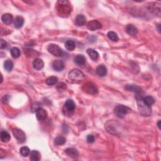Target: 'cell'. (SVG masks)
Returning <instances> with one entry per match:
<instances>
[{
    "label": "cell",
    "mask_w": 161,
    "mask_h": 161,
    "mask_svg": "<svg viewBox=\"0 0 161 161\" xmlns=\"http://www.w3.org/2000/svg\"><path fill=\"white\" fill-rule=\"evenodd\" d=\"M135 98L137 100L138 108L140 113L144 117H148L151 114V108L148 107V106L145 104L143 101L142 97L140 95V94H136Z\"/></svg>",
    "instance_id": "obj_1"
},
{
    "label": "cell",
    "mask_w": 161,
    "mask_h": 161,
    "mask_svg": "<svg viewBox=\"0 0 161 161\" xmlns=\"http://www.w3.org/2000/svg\"><path fill=\"white\" fill-rule=\"evenodd\" d=\"M76 105L73 100L68 99L62 108V113L66 117H71L74 114Z\"/></svg>",
    "instance_id": "obj_2"
},
{
    "label": "cell",
    "mask_w": 161,
    "mask_h": 161,
    "mask_svg": "<svg viewBox=\"0 0 161 161\" xmlns=\"http://www.w3.org/2000/svg\"><path fill=\"white\" fill-rule=\"evenodd\" d=\"M132 110L130 108L127 107L126 106L124 105H117L116 107L115 108L114 113L116 115L117 117L120 118H123L126 116L127 115L131 113Z\"/></svg>",
    "instance_id": "obj_3"
},
{
    "label": "cell",
    "mask_w": 161,
    "mask_h": 161,
    "mask_svg": "<svg viewBox=\"0 0 161 161\" xmlns=\"http://www.w3.org/2000/svg\"><path fill=\"white\" fill-rule=\"evenodd\" d=\"M68 77L72 81H82L85 78L84 74L79 69H73L69 72Z\"/></svg>",
    "instance_id": "obj_4"
},
{
    "label": "cell",
    "mask_w": 161,
    "mask_h": 161,
    "mask_svg": "<svg viewBox=\"0 0 161 161\" xmlns=\"http://www.w3.org/2000/svg\"><path fill=\"white\" fill-rule=\"evenodd\" d=\"M47 50L50 54L57 57L62 56L63 54V50L62 48L56 44H50L48 46Z\"/></svg>",
    "instance_id": "obj_5"
},
{
    "label": "cell",
    "mask_w": 161,
    "mask_h": 161,
    "mask_svg": "<svg viewBox=\"0 0 161 161\" xmlns=\"http://www.w3.org/2000/svg\"><path fill=\"white\" fill-rule=\"evenodd\" d=\"M15 138H16L17 141L20 144H23L26 140V135L23 130L19 129H15L13 131Z\"/></svg>",
    "instance_id": "obj_6"
},
{
    "label": "cell",
    "mask_w": 161,
    "mask_h": 161,
    "mask_svg": "<svg viewBox=\"0 0 161 161\" xmlns=\"http://www.w3.org/2000/svg\"><path fill=\"white\" fill-rule=\"evenodd\" d=\"M102 28V25L98 20L91 21L87 23V28L91 30V31H95L97 30H99Z\"/></svg>",
    "instance_id": "obj_7"
},
{
    "label": "cell",
    "mask_w": 161,
    "mask_h": 161,
    "mask_svg": "<svg viewBox=\"0 0 161 161\" xmlns=\"http://www.w3.org/2000/svg\"><path fill=\"white\" fill-rule=\"evenodd\" d=\"M83 89L85 92L89 94H96L98 93V90L95 85L93 84L92 83H87L84 85Z\"/></svg>",
    "instance_id": "obj_8"
},
{
    "label": "cell",
    "mask_w": 161,
    "mask_h": 161,
    "mask_svg": "<svg viewBox=\"0 0 161 161\" xmlns=\"http://www.w3.org/2000/svg\"><path fill=\"white\" fill-rule=\"evenodd\" d=\"M52 67L53 69L55 70V71L57 72H60L62 71V70L64 69L65 64L64 62L61 60H54L52 64Z\"/></svg>",
    "instance_id": "obj_9"
},
{
    "label": "cell",
    "mask_w": 161,
    "mask_h": 161,
    "mask_svg": "<svg viewBox=\"0 0 161 161\" xmlns=\"http://www.w3.org/2000/svg\"><path fill=\"white\" fill-rule=\"evenodd\" d=\"M36 117L40 121H43L45 120L47 117V113L46 111L44 109L40 108L36 111Z\"/></svg>",
    "instance_id": "obj_10"
},
{
    "label": "cell",
    "mask_w": 161,
    "mask_h": 161,
    "mask_svg": "<svg viewBox=\"0 0 161 161\" xmlns=\"http://www.w3.org/2000/svg\"><path fill=\"white\" fill-rule=\"evenodd\" d=\"M86 23V19L83 15H78L75 19L76 25L79 27L83 26Z\"/></svg>",
    "instance_id": "obj_11"
},
{
    "label": "cell",
    "mask_w": 161,
    "mask_h": 161,
    "mask_svg": "<svg viewBox=\"0 0 161 161\" xmlns=\"http://www.w3.org/2000/svg\"><path fill=\"white\" fill-rule=\"evenodd\" d=\"M44 63L41 59L37 58L35 59L33 62V67L35 70H37V71H40V70L44 68Z\"/></svg>",
    "instance_id": "obj_12"
},
{
    "label": "cell",
    "mask_w": 161,
    "mask_h": 161,
    "mask_svg": "<svg viewBox=\"0 0 161 161\" xmlns=\"http://www.w3.org/2000/svg\"><path fill=\"white\" fill-rule=\"evenodd\" d=\"M1 20L6 25H10L13 22V16L10 13H5L1 17Z\"/></svg>",
    "instance_id": "obj_13"
},
{
    "label": "cell",
    "mask_w": 161,
    "mask_h": 161,
    "mask_svg": "<svg viewBox=\"0 0 161 161\" xmlns=\"http://www.w3.org/2000/svg\"><path fill=\"white\" fill-rule=\"evenodd\" d=\"M86 57L83 55H78L74 57V61L76 64L78 66H83L86 63Z\"/></svg>",
    "instance_id": "obj_14"
},
{
    "label": "cell",
    "mask_w": 161,
    "mask_h": 161,
    "mask_svg": "<svg viewBox=\"0 0 161 161\" xmlns=\"http://www.w3.org/2000/svg\"><path fill=\"white\" fill-rule=\"evenodd\" d=\"M65 153L70 157L74 158L76 157L78 155L79 152L77 149H76L74 148H68L65 150Z\"/></svg>",
    "instance_id": "obj_15"
},
{
    "label": "cell",
    "mask_w": 161,
    "mask_h": 161,
    "mask_svg": "<svg viewBox=\"0 0 161 161\" xmlns=\"http://www.w3.org/2000/svg\"><path fill=\"white\" fill-rule=\"evenodd\" d=\"M87 54L89 56L90 58L93 60H95V61L98 60V59L99 58V54L98 53V52L96 51L95 50L92 49V48H88L87 50Z\"/></svg>",
    "instance_id": "obj_16"
},
{
    "label": "cell",
    "mask_w": 161,
    "mask_h": 161,
    "mask_svg": "<svg viewBox=\"0 0 161 161\" xmlns=\"http://www.w3.org/2000/svg\"><path fill=\"white\" fill-rule=\"evenodd\" d=\"M126 32L130 35L134 36L138 33V29L133 25H128L126 27Z\"/></svg>",
    "instance_id": "obj_17"
},
{
    "label": "cell",
    "mask_w": 161,
    "mask_h": 161,
    "mask_svg": "<svg viewBox=\"0 0 161 161\" xmlns=\"http://www.w3.org/2000/svg\"><path fill=\"white\" fill-rule=\"evenodd\" d=\"M143 101L146 105L148 107L151 108V106H152L155 103V99L152 96H145L144 98H142Z\"/></svg>",
    "instance_id": "obj_18"
},
{
    "label": "cell",
    "mask_w": 161,
    "mask_h": 161,
    "mask_svg": "<svg viewBox=\"0 0 161 161\" xmlns=\"http://www.w3.org/2000/svg\"><path fill=\"white\" fill-rule=\"evenodd\" d=\"M96 73L98 74L99 76L104 77L107 74V69L106 67L103 65H100L96 68Z\"/></svg>",
    "instance_id": "obj_19"
},
{
    "label": "cell",
    "mask_w": 161,
    "mask_h": 161,
    "mask_svg": "<svg viewBox=\"0 0 161 161\" xmlns=\"http://www.w3.org/2000/svg\"><path fill=\"white\" fill-rule=\"evenodd\" d=\"M125 89L129 91L134 92L136 94H140L142 91V89L138 86L135 85H127L125 86Z\"/></svg>",
    "instance_id": "obj_20"
},
{
    "label": "cell",
    "mask_w": 161,
    "mask_h": 161,
    "mask_svg": "<svg viewBox=\"0 0 161 161\" xmlns=\"http://www.w3.org/2000/svg\"><path fill=\"white\" fill-rule=\"evenodd\" d=\"M24 24V19L22 17H17L14 20V26L15 28H20Z\"/></svg>",
    "instance_id": "obj_21"
},
{
    "label": "cell",
    "mask_w": 161,
    "mask_h": 161,
    "mask_svg": "<svg viewBox=\"0 0 161 161\" xmlns=\"http://www.w3.org/2000/svg\"><path fill=\"white\" fill-rule=\"evenodd\" d=\"M41 159L40 152L38 150H32L30 152V160L33 161H38Z\"/></svg>",
    "instance_id": "obj_22"
},
{
    "label": "cell",
    "mask_w": 161,
    "mask_h": 161,
    "mask_svg": "<svg viewBox=\"0 0 161 161\" xmlns=\"http://www.w3.org/2000/svg\"><path fill=\"white\" fill-rule=\"evenodd\" d=\"M0 136H1V141L4 143L8 142L11 139L10 135L9 134L8 132H7V131H5V130H3V131H1Z\"/></svg>",
    "instance_id": "obj_23"
},
{
    "label": "cell",
    "mask_w": 161,
    "mask_h": 161,
    "mask_svg": "<svg viewBox=\"0 0 161 161\" xmlns=\"http://www.w3.org/2000/svg\"><path fill=\"white\" fill-rule=\"evenodd\" d=\"M4 68L6 71L8 72H10L13 68V62L12 60L8 59L6 60L4 63Z\"/></svg>",
    "instance_id": "obj_24"
},
{
    "label": "cell",
    "mask_w": 161,
    "mask_h": 161,
    "mask_svg": "<svg viewBox=\"0 0 161 161\" xmlns=\"http://www.w3.org/2000/svg\"><path fill=\"white\" fill-rule=\"evenodd\" d=\"M10 53L11 56L15 59L19 58L21 55V52L19 48L17 47H13L10 50Z\"/></svg>",
    "instance_id": "obj_25"
},
{
    "label": "cell",
    "mask_w": 161,
    "mask_h": 161,
    "mask_svg": "<svg viewBox=\"0 0 161 161\" xmlns=\"http://www.w3.org/2000/svg\"><path fill=\"white\" fill-rule=\"evenodd\" d=\"M65 47L66 49H68L69 51H72L75 49L76 44L74 41L72 40H68L65 43Z\"/></svg>",
    "instance_id": "obj_26"
},
{
    "label": "cell",
    "mask_w": 161,
    "mask_h": 161,
    "mask_svg": "<svg viewBox=\"0 0 161 161\" xmlns=\"http://www.w3.org/2000/svg\"><path fill=\"white\" fill-rule=\"evenodd\" d=\"M107 37H108L109 39H110V40H111L113 42H117L118 40V39H119L118 38V37L117 33L112 31L108 32Z\"/></svg>",
    "instance_id": "obj_27"
},
{
    "label": "cell",
    "mask_w": 161,
    "mask_h": 161,
    "mask_svg": "<svg viewBox=\"0 0 161 161\" xmlns=\"http://www.w3.org/2000/svg\"><path fill=\"white\" fill-rule=\"evenodd\" d=\"M57 81H58V79L57 77L51 76L47 79L46 83L49 86H53V85H55L57 83Z\"/></svg>",
    "instance_id": "obj_28"
},
{
    "label": "cell",
    "mask_w": 161,
    "mask_h": 161,
    "mask_svg": "<svg viewBox=\"0 0 161 161\" xmlns=\"http://www.w3.org/2000/svg\"><path fill=\"white\" fill-rule=\"evenodd\" d=\"M66 142V140L64 137L63 136H57L54 140V144H55L56 145H62L63 144H64Z\"/></svg>",
    "instance_id": "obj_29"
},
{
    "label": "cell",
    "mask_w": 161,
    "mask_h": 161,
    "mask_svg": "<svg viewBox=\"0 0 161 161\" xmlns=\"http://www.w3.org/2000/svg\"><path fill=\"white\" fill-rule=\"evenodd\" d=\"M20 153L23 157H27L30 154V150L28 147H22L20 149Z\"/></svg>",
    "instance_id": "obj_30"
},
{
    "label": "cell",
    "mask_w": 161,
    "mask_h": 161,
    "mask_svg": "<svg viewBox=\"0 0 161 161\" xmlns=\"http://www.w3.org/2000/svg\"><path fill=\"white\" fill-rule=\"evenodd\" d=\"M7 42L4 40L3 39H1V40H0V48L1 49H4V48L7 47Z\"/></svg>",
    "instance_id": "obj_31"
},
{
    "label": "cell",
    "mask_w": 161,
    "mask_h": 161,
    "mask_svg": "<svg viewBox=\"0 0 161 161\" xmlns=\"http://www.w3.org/2000/svg\"><path fill=\"white\" fill-rule=\"evenodd\" d=\"M67 85L64 83H59L58 85H57V89H58L59 91H64L67 88Z\"/></svg>",
    "instance_id": "obj_32"
},
{
    "label": "cell",
    "mask_w": 161,
    "mask_h": 161,
    "mask_svg": "<svg viewBox=\"0 0 161 161\" xmlns=\"http://www.w3.org/2000/svg\"><path fill=\"white\" fill-rule=\"evenodd\" d=\"M87 141L89 144H92L95 141V136L93 135H89L87 136Z\"/></svg>",
    "instance_id": "obj_33"
},
{
    "label": "cell",
    "mask_w": 161,
    "mask_h": 161,
    "mask_svg": "<svg viewBox=\"0 0 161 161\" xmlns=\"http://www.w3.org/2000/svg\"><path fill=\"white\" fill-rule=\"evenodd\" d=\"M9 99H10V96H8V95H6L3 97V98L2 102L5 103H5H7L9 101Z\"/></svg>",
    "instance_id": "obj_34"
},
{
    "label": "cell",
    "mask_w": 161,
    "mask_h": 161,
    "mask_svg": "<svg viewBox=\"0 0 161 161\" xmlns=\"http://www.w3.org/2000/svg\"><path fill=\"white\" fill-rule=\"evenodd\" d=\"M157 126H158V128L159 129H160V121H159L157 123Z\"/></svg>",
    "instance_id": "obj_35"
},
{
    "label": "cell",
    "mask_w": 161,
    "mask_h": 161,
    "mask_svg": "<svg viewBox=\"0 0 161 161\" xmlns=\"http://www.w3.org/2000/svg\"><path fill=\"white\" fill-rule=\"evenodd\" d=\"M156 27H157V28H158V31H159V32H160V25H156Z\"/></svg>",
    "instance_id": "obj_36"
}]
</instances>
